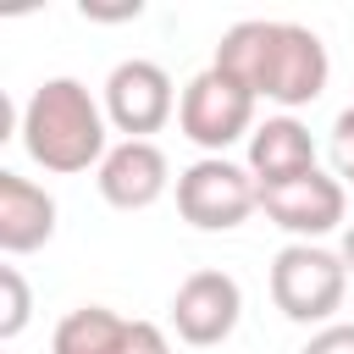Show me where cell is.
Returning a JSON list of instances; mask_svg holds the SVG:
<instances>
[{
    "label": "cell",
    "mask_w": 354,
    "mask_h": 354,
    "mask_svg": "<svg viewBox=\"0 0 354 354\" xmlns=\"http://www.w3.org/2000/svg\"><path fill=\"white\" fill-rule=\"evenodd\" d=\"M216 72H227L238 88H249L254 100H271L282 111H299L310 100H321L326 77H332V61H326V44L315 28H299V22H232L216 44Z\"/></svg>",
    "instance_id": "1"
},
{
    "label": "cell",
    "mask_w": 354,
    "mask_h": 354,
    "mask_svg": "<svg viewBox=\"0 0 354 354\" xmlns=\"http://www.w3.org/2000/svg\"><path fill=\"white\" fill-rule=\"evenodd\" d=\"M105 105L77 83V77H44L28 105H22V149L33 166L55 171V177H72V171H88L111 155V138H105Z\"/></svg>",
    "instance_id": "2"
},
{
    "label": "cell",
    "mask_w": 354,
    "mask_h": 354,
    "mask_svg": "<svg viewBox=\"0 0 354 354\" xmlns=\"http://www.w3.org/2000/svg\"><path fill=\"white\" fill-rule=\"evenodd\" d=\"M343 293H348L343 254H332L321 243L277 249V260H271V304L293 326H332V315L343 310Z\"/></svg>",
    "instance_id": "3"
},
{
    "label": "cell",
    "mask_w": 354,
    "mask_h": 354,
    "mask_svg": "<svg viewBox=\"0 0 354 354\" xmlns=\"http://www.w3.org/2000/svg\"><path fill=\"white\" fill-rule=\"evenodd\" d=\"M177 210L199 232H232L260 210V183L227 155H199L188 171H177Z\"/></svg>",
    "instance_id": "4"
},
{
    "label": "cell",
    "mask_w": 354,
    "mask_h": 354,
    "mask_svg": "<svg viewBox=\"0 0 354 354\" xmlns=\"http://www.w3.org/2000/svg\"><path fill=\"white\" fill-rule=\"evenodd\" d=\"M254 94L238 88L227 72L205 66L199 77L183 83V105H177V127L188 144H199L205 155H227L238 138H249L260 122H254Z\"/></svg>",
    "instance_id": "5"
},
{
    "label": "cell",
    "mask_w": 354,
    "mask_h": 354,
    "mask_svg": "<svg viewBox=\"0 0 354 354\" xmlns=\"http://www.w3.org/2000/svg\"><path fill=\"white\" fill-rule=\"evenodd\" d=\"M105 122L116 127V133H127V138H149V133H160L166 122H171V111L183 105L177 94H171V77H166V66H155V61H122V66H111V77H105Z\"/></svg>",
    "instance_id": "6"
},
{
    "label": "cell",
    "mask_w": 354,
    "mask_h": 354,
    "mask_svg": "<svg viewBox=\"0 0 354 354\" xmlns=\"http://www.w3.org/2000/svg\"><path fill=\"white\" fill-rule=\"evenodd\" d=\"M243 321V288L232 271H194L171 293V326L194 348H216L238 332Z\"/></svg>",
    "instance_id": "7"
},
{
    "label": "cell",
    "mask_w": 354,
    "mask_h": 354,
    "mask_svg": "<svg viewBox=\"0 0 354 354\" xmlns=\"http://www.w3.org/2000/svg\"><path fill=\"white\" fill-rule=\"evenodd\" d=\"M260 210H266L282 232H293V243H315V238H326V232L343 227L348 199H343V183L315 166V171H304V177H288V183H277V188H260Z\"/></svg>",
    "instance_id": "8"
},
{
    "label": "cell",
    "mask_w": 354,
    "mask_h": 354,
    "mask_svg": "<svg viewBox=\"0 0 354 354\" xmlns=\"http://www.w3.org/2000/svg\"><path fill=\"white\" fill-rule=\"evenodd\" d=\"M100 199L111 210H149L166 188H171V166L160 155V144L149 138H122L111 144V155L100 160Z\"/></svg>",
    "instance_id": "9"
},
{
    "label": "cell",
    "mask_w": 354,
    "mask_h": 354,
    "mask_svg": "<svg viewBox=\"0 0 354 354\" xmlns=\"http://www.w3.org/2000/svg\"><path fill=\"white\" fill-rule=\"evenodd\" d=\"M55 238V199L22 171H0V249L33 254Z\"/></svg>",
    "instance_id": "10"
},
{
    "label": "cell",
    "mask_w": 354,
    "mask_h": 354,
    "mask_svg": "<svg viewBox=\"0 0 354 354\" xmlns=\"http://www.w3.org/2000/svg\"><path fill=\"white\" fill-rule=\"evenodd\" d=\"M249 171H254L260 188H277L288 177L315 171V138H310V127L293 122V116H266L249 133Z\"/></svg>",
    "instance_id": "11"
},
{
    "label": "cell",
    "mask_w": 354,
    "mask_h": 354,
    "mask_svg": "<svg viewBox=\"0 0 354 354\" xmlns=\"http://www.w3.org/2000/svg\"><path fill=\"white\" fill-rule=\"evenodd\" d=\"M127 326L133 321H122L105 304H77L72 315H61V326L50 337V354H122Z\"/></svg>",
    "instance_id": "12"
},
{
    "label": "cell",
    "mask_w": 354,
    "mask_h": 354,
    "mask_svg": "<svg viewBox=\"0 0 354 354\" xmlns=\"http://www.w3.org/2000/svg\"><path fill=\"white\" fill-rule=\"evenodd\" d=\"M0 293H6V304H0V337L17 343L22 326H28V315H33V293H28V282H22L17 266H0Z\"/></svg>",
    "instance_id": "13"
},
{
    "label": "cell",
    "mask_w": 354,
    "mask_h": 354,
    "mask_svg": "<svg viewBox=\"0 0 354 354\" xmlns=\"http://www.w3.org/2000/svg\"><path fill=\"white\" fill-rule=\"evenodd\" d=\"M326 155H332L337 183H354V105L332 122V144H326Z\"/></svg>",
    "instance_id": "14"
},
{
    "label": "cell",
    "mask_w": 354,
    "mask_h": 354,
    "mask_svg": "<svg viewBox=\"0 0 354 354\" xmlns=\"http://www.w3.org/2000/svg\"><path fill=\"white\" fill-rule=\"evenodd\" d=\"M122 354H171V337H166L155 321H133V326H127Z\"/></svg>",
    "instance_id": "15"
},
{
    "label": "cell",
    "mask_w": 354,
    "mask_h": 354,
    "mask_svg": "<svg viewBox=\"0 0 354 354\" xmlns=\"http://www.w3.org/2000/svg\"><path fill=\"white\" fill-rule=\"evenodd\" d=\"M304 354H354V321H332V326H321V332L304 343Z\"/></svg>",
    "instance_id": "16"
},
{
    "label": "cell",
    "mask_w": 354,
    "mask_h": 354,
    "mask_svg": "<svg viewBox=\"0 0 354 354\" xmlns=\"http://www.w3.org/2000/svg\"><path fill=\"white\" fill-rule=\"evenodd\" d=\"M337 254H343V266H348V277H354V221H348V232H343V249H337Z\"/></svg>",
    "instance_id": "17"
}]
</instances>
